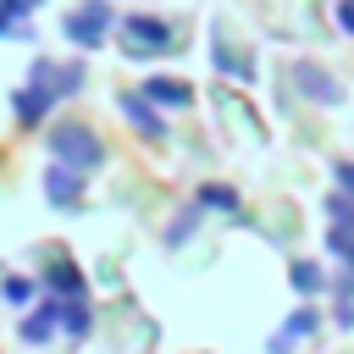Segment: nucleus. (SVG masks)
<instances>
[{
    "label": "nucleus",
    "instance_id": "f257e3e1",
    "mask_svg": "<svg viewBox=\"0 0 354 354\" xmlns=\"http://www.w3.org/2000/svg\"><path fill=\"white\" fill-rule=\"evenodd\" d=\"M50 149H55V160H66V166H77V171L105 160V149H100V138H94L88 127H55Z\"/></svg>",
    "mask_w": 354,
    "mask_h": 354
},
{
    "label": "nucleus",
    "instance_id": "f03ea898",
    "mask_svg": "<svg viewBox=\"0 0 354 354\" xmlns=\"http://www.w3.org/2000/svg\"><path fill=\"white\" fill-rule=\"evenodd\" d=\"M61 28H66V39H72V44L94 50V44L105 39V28H111V6H105V0H88V6H83V11H72Z\"/></svg>",
    "mask_w": 354,
    "mask_h": 354
},
{
    "label": "nucleus",
    "instance_id": "7ed1b4c3",
    "mask_svg": "<svg viewBox=\"0 0 354 354\" xmlns=\"http://www.w3.org/2000/svg\"><path fill=\"white\" fill-rule=\"evenodd\" d=\"M127 55H160V50H171V28L166 22H155V17H133L127 22Z\"/></svg>",
    "mask_w": 354,
    "mask_h": 354
},
{
    "label": "nucleus",
    "instance_id": "20e7f679",
    "mask_svg": "<svg viewBox=\"0 0 354 354\" xmlns=\"http://www.w3.org/2000/svg\"><path fill=\"white\" fill-rule=\"evenodd\" d=\"M293 83H299L315 105H337V100H343L337 77H326V72H321V66H310V61H299V66H293Z\"/></svg>",
    "mask_w": 354,
    "mask_h": 354
},
{
    "label": "nucleus",
    "instance_id": "39448f33",
    "mask_svg": "<svg viewBox=\"0 0 354 354\" xmlns=\"http://www.w3.org/2000/svg\"><path fill=\"white\" fill-rule=\"evenodd\" d=\"M55 100H61V94H55L50 83H39V77H33L28 88H17V116H22V122H39V116H44Z\"/></svg>",
    "mask_w": 354,
    "mask_h": 354
},
{
    "label": "nucleus",
    "instance_id": "423d86ee",
    "mask_svg": "<svg viewBox=\"0 0 354 354\" xmlns=\"http://www.w3.org/2000/svg\"><path fill=\"white\" fill-rule=\"evenodd\" d=\"M138 94H144L149 105H188V83H177V77H149Z\"/></svg>",
    "mask_w": 354,
    "mask_h": 354
},
{
    "label": "nucleus",
    "instance_id": "0eeeda50",
    "mask_svg": "<svg viewBox=\"0 0 354 354\" xmlns=\"http://www.w3.org/2000/svg\"><path fill=\"white\" fill-rule=\"evenodd\" d=\"M44 183H50V188H44V194H50V205H77V194H83V183H77V166H66V171L55 166Z\"/></svg>",
    "mask_w": 354,
    "mask_h": 354
},
{
    "label": "nucleus",
    "instance_id": "6e6552de",
    "mask_svg": "<svg viewBox=\"0 0 354 354\" xmlns=\"http://www.w3.org/2000/svg\"><path fill=\"white\" fill-rule=\"evenodd\" d=\"M310 332H315V315H310V310H299V315H293V321H288V326H282V332L271 337V354L293 348V343H299V337H310Z\"/></svg>",
    "mask_w": 354,
    "mask_h": 354
},
{
    "label": "nucleus",
    "instance_id": "1a4fd4ad",
    "mask_svg": "<svg viewBox=\"0 0 354 354\" xmlns=\"http://www.w3.org/2000/svg\"><path fill=\"white\" fill-rule=\"evenodd\" d=\"M122 111L133 116V127H138L144 138H160V116H155V111H149V105H144L138 94H127V100H122Z\"/></svg>",
    "mask_w": 354,
    "mask_h": 354
},
{
    "label": "nucleus",
    "instance_id": "9d476101",
    "mask_svg": "<svg viewBox=\"0 0 354 354\" xmlns=\"http://www.w3.org/2000/svg\"><path fill=\"white\" fill-rule=\"evenodd\" d=\"M55 326H61V332H72V337H83V332H88V304H83V299L55 304Z\"/></svg>",
    "mask_w": 354,
    "mask_h": 354
},
{
    "label": "nucleus",
    "instance_id": "9b49d317",
    "mask_svg": "<svg viewBox=\"0 0 354 354\" xmlns=\"http://www.w3.org/2000/svg\"><path fill=\"white\" fill-rule=\"evenodd\" d=\"M55 332V304H44V310H33V321H22V337L28 343H44Z\"/></svg>",
    "mask_w": 354,
    "mask_h": 354
},
{
    "label": "nucleus",
    "instance_id": "f8f14e48",
    "mask_svg": "<svg viewBox=\"0 0 354 354\" xmlns=\"http://www.w3.org/2000/svg\"><path fill=\"white\" fill-rule=\"evenodd\" d=\"M50 288H55V293L83 299V277H77V266H55V271H50Z\"/></svg>",
    "mask_w": 354,
    "mask_h": 354
},
{
    "label": "nucleus",
    "instance_id": "ddd939ff",
    "mask_svg": "<svg viewBox=\"0 0 354 354\" xmlns=\"http://www.w3.org/2000/svg\"><path fill=\"white\" fill-rule=\"evenodd\" d=\"M326 243H332V254H337V260H348V266H354V221L332 227V232H326Z\"/></svg>",
    "mask_w": 354,
    "mask_h": 354
},
{
    "label": "nucleus",
    "instance_id": "4468645a",
    "mask_svg": "<svg viewBox=\"0 0 354 354\" xmlns=\"http://www.w3.org/2000/svg\"><path fill=\"white\" fill-rule=\"evenodd\" d=\"M293 288H299V293H315V288H321V271H315L310 260H299V266H293Z\"/></svg>",
    "mask_w": 354,
    "mask_h": 354
},
{
    "label": "nucleus",
    "instance_id": "2eb2a0df",
    "mask_svg": "<svg viewBox=\"0 0 354 354\" xmlns=\"http://www.w3.org/2000/svg\"><path fill=\"white\" fill-rule=\"evenodd\" d=\"M199 205H216V210H232V205H238V194H232V188H199Z\"/></svg>",
    "mask_w": 354,
    "mask_h": 354
},
{
    "label": "nucleus",
    "instance_id": "dca6fc26",
    "mask_svg": "<svg viewBox=\"0 0 354 354\" xmlns=\"http://www.w3.org/2000/svg\"><path fill=\"white\" fill-rule=\"evenodd\" d=\"M0 293H6V304H28V299H33V282H28V277H11Z\"/></svg>",
    "mask_w": 354,
    "mask_h": 354
},
{
    "label": "nucleus",
    "instance_id": "f3484780",
    "mask_svg": "<svg viewBox=\"0 0 354 354\" xmlns=\"http://www.w3.org/2000/svg\"><path fill=\"white\" fill-rule=\"evenodd\" d=\"M332 183H337L343 194H354V160H337V166H332Z\"/></svg>",
    "mask_w": 354,
    "mask_h": 354
},
{
    "label": "nucleus",
    "instance_id": "a211bd4d",
    "mask_svg": "<svg viewBox=\"0 0 354 354\" xmlns=\"http://www.w3.org/2000/svg\"><path fill=\"white\" fill-rule=\"evenodd\" d=\"M326 210H332V216H337V221H354V205H348V199H343V194H332V199H326Z\"/></svg>",
    "mask_w": 354,
    "mask_h": 354
},
{
    "label": "nucleus",
    "instance_id": "6ab92c4d",
    "mask_svg": "<svg viewBox=\"0 0 354 354\" xmlns=\"http://www.w3.org/2000/svg\"><path fill=\"white\" fill-rule=\"evenodd\" d=\"M33 6H39V0H0V11H6V17H11V11H33Z\"/></svg>",
    "mask_w": 354,
    "mask_h": 354
},
{
    "label": "nucleus",
    "instance_id": "aec40b11",
    "mask_svg": "<svg viewBox=\"0 0 354 354\" xmlns=\"http://www.w3.org/2000/svg\"><path fill=\"white\" fill-rule=\"evenodd\" d=\"M343 28L354 33V0H343Z\"/></svg>",
    "mask_w": 354,
    "mask_h": 354
}]
</instances>
